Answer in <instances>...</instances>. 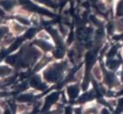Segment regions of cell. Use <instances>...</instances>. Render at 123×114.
<instances>
[{"instance_id":"1","label":"cell","mask_w":123,"mask_h":114,"mask_svg":"<svg viewBox=\"0 0 123 114\" xmlns=\"http://www.w3.org/2000/svg\"><path fill=\"white\" fill-rule=\"evenodd\" d=\"M62 70H63L62 65H54L53 66H50L45 70V72H43V76L47 81L50 82L57 81L61 76Z\"/></svg>"},{"instance_id":"2","label":"cell","mask_w":123,"mask_h":114,"mask_svg":"<svg viewBox=\"0 0 123 114\" xmlns=\"http://www.w3.org/2000/svg\"><path fill=\"white\" fill-rule=\"evenodd\" d=\"M15 6V0H0V6L9 12Z\"/></svg>"},{"instance_id":"3","label":"cell","mask_w":123,"mask_h":114,"mask_svg":"<svg viewBox=\"0 0 123 114\" xmlns=\"http://www.w3.org/2000/svg\"><path fill=\"white\" fill-rule=\"evenodd\" d=\"M58 99H59V94L58 93H51L50 96H48L46 97V101H45V109L49 108Z\"/></svg>"},{"instance_id":"4","label":"cell","mask_w":123,"mask_h":114,"mask_svg":"<svg viewBox=\"0 0 123 114\" xmlns=\"http://www.w3.org/2000/svg\"><path fill=\"white\" fill-rule=\"evenodd\" d=\"M67 94L71 99H74L79 95V88L76 85H72L67 88Z\"/></svg>"},{"instance_id":"5","label":"cell","mask_w":123,"mask_h":114,"mask_svg":"<svg viewBox=\"0 0 123 114\" xmlns=\"http://www.w3.org/2000/svg\"><path fill=\"white\" fill-rule=\"evenodd\" d=\"M31 85L35 89H37L39 90H43V89H45V85L41 81L39 77H34L32 79V81H31Z\"/></svg>"},{"instance_id":"6","label":"cell","mask_w":123,"mask_h":114,"mask_svg":"<svg viewBox=\"0 0 123 114\" xmlns=\"http://www.w3.org/2000/svg\"><path fill=\"white\" fill-rule=\"evenodd\" d=\"M33 96L31 94H28V93H25V94H21L18 97H17V101L20 102V103H29L33 100Z\"/></svg>"},{"instance_id":"7","label":"cell","mask_w":123,"mask_h":114,"mask_svg":"<svg viewBox=\"0 0 123 114\" xmlns=\"http://www.w3.org/2000/svg\"><path fill=\"white\" fill-rule=\"evenodd\" d=\"M36 43H37V44L38 45L40 48H42L43 50H46V51H48V50H51L52 49H53L52 45L50 44V43H49L46 40H42V39H41L40 41H37V42H36Z\"/></svg>"},{"instance_id":"8","label":"cell","mask_w":123,"mask_h":114,"mask_svg":"<svg viewBox=\"0 0 123 114\" xmlns=\"http://www.w3.org/2000/svg\"><path fill=\"white\" fill-rule=\"evenodd\" d=\"M92 72L97 81H101V79H102V72H101V69H100V67H99V66L97 65V66H95L93 67Z\"/></svg>"},{"instance_id":"9","label":"cell","mask_w":123,"mask_h":114,"mask_svg":"<svg viewBox=\"0 0 123 114\" xmlns=\"http://www.w3.org/2000/svg\"><path fill=\"white\" fill-rule=\"evenodd\" d=\"M105 81H106L107 84H108L109 86H113L114 84H116V78H115V76L112 74V72H108V73H106Z\"/></svg>"},{"instance_id":"10","label":"cell","mask_w":123,"mask_h":114,"mask_svg":"<svg viewBox=\"0 0 123 114\" xmlns=\"http://www.w3.org/2000/svg\"><path fill=\"white\" fill-rule=\"evenodd\" d=\"M12 30H13L14 33L16 34H20L22 33L23 31L25 30V27L24 25H20V24H17V23H13L12 25Z\"/></svg>"},{"instance_id":"11","label":"cell","mask_w":123,"mask_h":114,"mask_svg":"<svg viewBox=\"0 0 123 114\" xmlns=\"http://www.w3.org/2000/svg\"><path fill=\"white\" fill-rule=\"evenodd\" d=\"M12 69L6 66H0V77L1 76H7L11 73Z\"/></svg>"},{"instance_id":"12","label":"cell","mask_w":123,"mask_h":114,"mask_svg":"<svg viewBox=\"0 0 123 114\" xmlns=\"http://www.w3.org/2000/svg\"><path fill=\"white\" fill-rule=\"evenodd\" d=\"M93 97H94V96H93L92 92H89V93L83 95V96L79 99V102H86V101H89V100H90V99H92Z\"/></svg>"},{"instance_id":"13","label":"cell","mask_w":123,"mask_h":114,"mask_svg":"<svg viewBox=\"0 0 123 114\" xmlns=\"http://www.w3.org/2000/svg\"><path fill=\"white\" fill-rule=\"evenodd\" d=\"M116 12H117V15H119V16L123 15V0H120V2L118 3Z\"/></svg>"},{"instance_id":"14","label":"cell","mask_w":123,"mask_h":114,"mask_svg":"<svg viewBox=\"0 0 123 114\" xmlns=\"http://www.w3.org/2000/svg\"><path fill=\"white\" fill-rule=\"evenodd\" d=\"M107 66H109L110 69H112V70H115L119 66V62L117 60H111L107 63Z\"/></svg>"},{"instance_id":"15","label":"cell","mask_w":123,"mask_h":114,"mask_svg":"<svg viewBox=\"0 0 123 114\" xmlns=\"http://www.w3.org/2000/svg\"><path fill=\"white\" fill-rule=\"evenodd\" d=\"M49 60H50V59H48V58H45V59H43L42 60V61L38 63V65H37V67H36V70H40L41 68H43L44 65L47 64V62L49 61Z\"/></svg>"},{"instance_id":"16","label":"cell","mask_w":123,"mask_h":114,"mask_svg":"<svg viewBox=\"0 0 123 114\" xmlns=\"http://www.w3.org/2000/svg\"><path fill=\"white\" fill-rule=\"evenodd\" d=\"M38 37H39V39H42V40H49L50 39V36H48L45 32H43V31L38 34Z\"/></svg>"},{"instance_id":"17","label":"cell","mask_w":123,"mask_h":114,"mask_svg":"<svg viewBox=\"0 0 123 114\" xmlns=\"http://www.w3.org/2000/svg\"><path fill=\"white\" fill-rule=\"evenodd\" d=\"M17 20H19L22 25L24 26H27V25H29V21H28L27 19H25V18H23V17H17Z\"/></svg>"},{"instance_id":"18","label":"cell","mask_w":123,"mask_h":114,"mask_svg":"<svg viewBox=\"0 0 123 114\" xmlns=\"http://www.w3.org/2000/svg\"><path fill=\"white\" fill-rule=\"evenodd\" d=\"M6 34H7V28L5 27H1L0 28V40L3 38Z\"/></svg>"},{"instance_id":"19","label":"cell","mask_w":123,"mask_h":114,"mask_svg":"<svg viewBox=\"0 0 123 114\" xmlns=\"http://www.w3.org/2000/svg\"><path fill=\"white\" fill-rule=\"evenodd\" d=\"M37 33V29H31V30H29L28 32V34H27V37H28V38H31L32 36L35 35V34Z\"/></svg>"},{"instance_id":"20","label":"cell","mask_w":123,"mask_h":114,"mask_svg":"<svg viewBox=\"0 0 123 114\" xmlns=\"http://www.w3.org/2000/svg\"><path fill=\"white\" fill-rule=\"evenodd\" d=\"M91 20H92V22L95 24L96 26H99L100 25V20H98L96 17H91Z\"/></svg>"},{"instance_id":"21","label":"cell","mask_w":123,"mask_h":114,"mask_svg":"<svg viewBox=\"0 0 123 114\" xmlns=\"http://www.w3.org/2000/svg\"><path fill=\"white\" fill-rule=\"evenodd\" d=\"M123 111V98L120 99L119 102V105H118V111Z\"/></svg>"},{"instance_id":"22","label":"cell","mask_w":123,"mask_h":114,"mask_svg":"<svg viewBox=\"0 0 123 114\" xmlns=\"http://www.w3.org/2000/svg\"><path fill=\"white\" fill-rule=\"evenodd\" d=\"M116 50H117V48L116 47H113L111 50V51L109 52V57H112V56L115 55V53H116Z\"/></svg>"},{"instance_id":"23","label":"cell","mask_w":123,"mask_h":114,"mask_svg":"<svg viewBox=\"0 0 123 114\" xmlns=\"http://www.w3.org/2000/svg\"><path fill=\"white\" fill-rule=\"evenodd\" d=\"M86 112H89V113H96L97 112V109L96 108L88 109V110H86Z\"/></svg>"},{"instance_id":"24","label":"cell","mask_w":123,"mask_h":114,"mask_svg":"<svg viewBox=\"0 0 123 114\" xmlns=\"http://www.w3.org/2000/svg\"><path fill=\"white\" fill-rule=\"evenodd\" d=\"M113 29H115L114 26L112 25V24H110L109 27H108V32H109L110 34H112V31H113Z\"/></svg>"},{"instance_id":"25","label":"cell","mask_w":123,"mask_h":114,"mask_svg":"<svg viewBox=\"0 0 123 114\" xmlns=\"http://www.w3.org/2000/svg\"><path fill=\"white\" fill-rule=\"evenodd\" d=\"M6 95V92H0V97H3V96H5Z\"/></svg>"},{"instance_id":"26","label":"cell","mask_w":123,"mask_h":114,"mask_svg":"<svg viewBox=\"0 0 123 114\" xmlns=\"http://www.w3.org/2000/svg\"><path fill=\"white\" fill-rule=\"evenodd\" d=\"M103 113H108V111H107L106 109H104V110H103Z\"/></svg>"},{"instance_id":"27","label":"cell","mask_w":123,"mask_h":114,"mask_svg":"<svg viewBox=\"0 0 123 114\" xmlns=\"http://www.w3.org/2000/svg\"><path fill=\"white\" fill-rule=\"evenodd\" d=\"M121 80L123 81V69H122V72H121Z\"/></svg>"},{"instance_id":"28","label":"cell","mask_w":123,"mask_h":114,"mask_svg":"<svg viewBox=\"0 0 123 114\" xmlns=\"http://www.w3.org/2000/svg\"><path fill=\"white\" fill-rule=\"evenodd\" d=\"M108 1H111V0H108Z\"/></svg>"}]
</instances>
